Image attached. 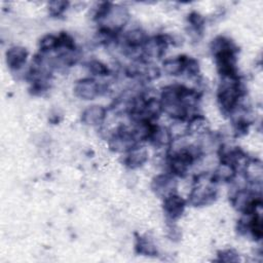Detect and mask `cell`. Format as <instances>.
<instances>
[{"label":"cell","instance_id":"obj_2","mask_svg":"<svg viewBox=\"0 0 263 263\" xmlns=\"http://www.w3.org/2000/svg\"><path fill=\"white\" fill-rule=\"evenodd\" d=\"M211 174L202 173L196 176L194 186L189 193V203L193 206H204L217 198V188Z\"/></svg>","mask_w":263,"mask_h":263},{"label":"cell","instance_id":"obj_3","mask_svg":"<svg viewBox=\"0 0 263 263\" xmlns=\"http://www.w3.org/2000/svg\"><path fill=\"white\" fill-rule=\"evenodd\" d=\"M136 145H138V143L132 134L130 127L125 125L118 126L109 138L110 149L115 152L124 154Z\"/></svg>","mask_w":263,"mask_h":263},{"label":"cell","instance_id":"obj_9","mask_svg":"<svg viewBox=\"0 0 263 263\" xmlns=\"http://www.w3.org/2000/svg\"><path fill=\"white\" fill-rule=\"evenodd\" d=\"M147 160L148 150L145 147L140 146V144H138L124 153L123 164L130 170H135L143 166Z\"/></svg>","mask_w":263,"mask_h":263},{"label":"cell","instance_id":"obj_7","mask_svg":"<svg viewBox=\"0 0 263 263\" xmlns=\"http://www.w3.org/2000/svg\"><path fill=\"white\" fill-rule=\"evenodd\" d=\"M28 55V50L24 46L14 45L7 49L5 53V61L11 71L18 72L25 68Z\"/></svg>","mask_w":263,"mask_h":263},{"label":"cell","instance_id":"obj_5","mask_svg":"<svg viewBox=\"0 0 263 263\" xmlns=\"http://www.w3.org/2000/svg\"><path fill=\"white\" fill-rule=\"evenodd\" d=\"M73 90L77 98L84 101H90L100 96L102 85L95 78L85 77L75 82Z\"/></svg>","mask_w":263,"mask_h":263},{"label":"cell","instance_id":"obj_14","mask_svg":"<svg viewBox=\"0 0 263 263\" xmlns=\"http://www.w3.org/2000/svg\"><path fill=\"white\" fill-rule=\"evenodd\" d=\"M136 251L144 256H156L157 248L153 240L148 236H139L136 240Z\"/></svg>","mask_w":263,"mask_h":263},{"label":"cell","instance_id":"obj_16","mask_svg":"<svg viewBox=\"0 0 263 263\" xmlns=\"http://www.w3.org/2000/svg\"><path fill=\"white\" fill-rule=\"evenodd\" d=\"M87 69L88 72L93 76V77H105L110 74V70L106 64L99 60H90L87 63Z\"/></svg>","mask_w":263,"mask_h":263},{"label":"cell","instance_id":"obj_10","mask_svg":"<svg viewBox=\"0 0 263 263\" xmlns=\"http://www.w3.org/2000/svg\"><path fill=\"white\" fill-rule=\"evenodd\" d=\"M237 174L236 168L232 164L220 161L211 176L215 183H230Z\"/></svg>","mask_w":263,"mask_h":263},{"label":"cell","instance_id":"obj_1","mask_svg":"<svg viewBox=\"0 0 263 263\" xmlns=\"http://www.w3.org/2000/svg\"><path fill=\"white\" fill-rule=\"evenodd\" d=\"M245 97L246 90L238 75L221 77L217 90V101L224 114L229 115Z\"/></svg>","mask_w":263,"mask_h":263},{"label":"cell","instance_id":"obj_18","mask_svg":"<svg viewBox=\"0 0 263 263\" xmlns=\"http://www.w3.org/2000/svg\"><path fill=\"white\" fill-rule=\"evenodd\" d=\"M218 258L223 262H236L239 260L238 254L233 250H224L218 254Z\"/></svg>","mask_w":263,"mask_h":263},{"label":"cell","instance_id":"obj_4","mask_svg":"<svg viewBox=\"0 0 263 263\" xmlns=\"http://www.w3.org/2000/svg\"><path fill=\"white\" fill-rule=\"evenodd\" d=\"M177 185L176 177L170 173H164L153 178L151 182V189L156 196L163 199L174 193H177Z\"/></svg>","mask_w":263,"mask_h":263},{"label":"cell","instance_id":"obj_12","mask_svg":"<svg viewBox=\"0 0 263 263\" xmlns=\"http://www.w3.org/2000/svg\"><path fill=\"white\" fill-rule=\"evenodd\" d=\"M187 129L188 135L195 136L198 138L209 133L210 126L205 117H203L200 114H194L189 119H187Z\"/></svg>","mask_w":263,"mask_h":263},{"label":"cell","instance_id":"obj_15","mask_svg":"<svg viewBox=\"0 0 263 263\" xmlns=\"http://www.w3.org/2000/svg\"><path fill=\"white\" fill-rule=\"evenodd\" d=\"M58 49V36L52 34L44 35L39 41V53L49 54Z\"/></svg>","mask_w":263,"mask_h":263},{"label":"cell","instance_id":"obj_6","mask_svg":"<svg viewBox=\"0 0 263 263\" xmlns=\"http://www.w3.org/2000/svg\"><path fill=\"white\" fill-rule=\"evenodd\" d=\"M185 208H186V200L180 195H178L177 193H174L163 198V203H162L163 213L170 222H174L177 219H179L183 215Z\"/></svg>","mask_w":263,"mask_h":263},{"label":"cell","instance_id":"obj_11","mask_svg":"<svg viewBox=\"0 0 263 263\" xmlns=\"http://www.w3.org/2000/svg\"><path fill=\"white\" fill-rule=\"evenodd\" d=\"M148 141L156 148H163L171 146L173 142V137L167 127L154 125Z\"/></svg>","mask_w":263,"mask_h":263},{"label":"cell","instance_id":"obj_13","mask_svg":"<svg viewBox=\"0 0 263 263\" xmlns=\"http://www.w3.org/2000/svg\"><path fill=\"white\" fill-rule=\"evenodd\" d=\"M186 55H178L166 59L162 63V70L164 71V73L171 76L183 75L186 65Z\"/></svg>","mask_w":263,"mask_h":263},{"label":"cell","instance_id":"obj_17","mask_svg":"<svg viewBox=\"0 0 263 263\" xmlns=\"http://www.w3.org/2000/svg\"><path fill=\"white\" fill-rule=\"evenodd\" d=\"M69 7V2L67 1H50L47 4V9L50 15L52 16H60L62 15L66 9Z\"/></svg>","mask_w":263,"mask_h":263},{"label":"cell","instance_id":"obj_8","mask_svg":"<svg viewBox=\"0 0 263 263\" xmlns=\"http://www.w3.org/2000/svg\"><path fill=\"white\" fill-rule=\"evenodd\" d=\"M107 118V110L101 105H91L85 108L81 115L82 122L91 127L101 126Z\"/></svg>","mask_w":263,"mask_h":263}]
</instances>
